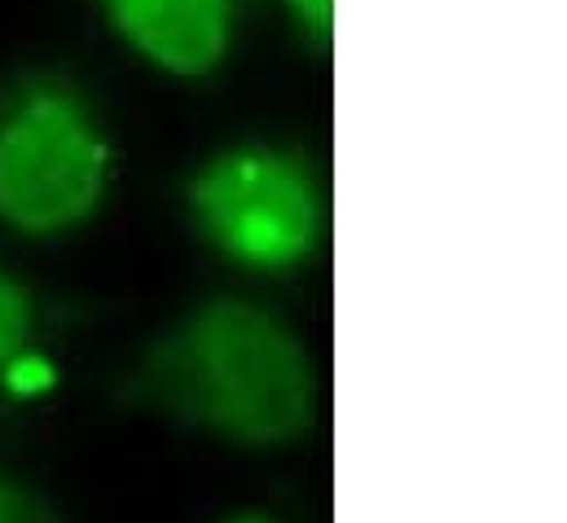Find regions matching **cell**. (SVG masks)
<instances>
[{"label": "cell", "mask_w": 567, "mask_h": 523, "mask_svg": "<svg viewBox=\"0 0 567 523\" xmlns=\"http://www.w3.org/2000/svg\"><path fill=\"white\" fill-rule=\"evenodd\" d=\"M128 396L181 427L274 449L312 427V361L278 312L212 299L145 348Z\"/></svg>", "instance_id": "6da1fadb"}, {"label": "cell", "mask_w": 567, "mask_h": 523, "mask_svg": "<svg viewBox=\"0 0 567 523\" xmlns=\"http://www.w3.org/2000/svg\"><path fill=\"white\" fill-rule=\"evenodd\" d=\"M0 523H62L58 511L31 493L27 484H13V480H0Z\"/></svg>", "instance_id": "8992f818"}, {"label": "cell", "mask_w": 567, "mask_h": 523, "mask_svg": "<svg viewBox=\"0 0 567 523\" xmlns=\"http://www.w3.org/2000/svg\"><path fill=\"white\" fill-rule=\"evenodd\" d=\"M229 523H278V520H265V515H238V520H229Z\"/></svg>", "instance_id": "ba28073f"}, {"label": "cell", "mask_w": 567, "mask_h": 523, "mask_svg": "<svg viewBox=\"0 0 567 523\" xmlns=\"http://www.w3.org/2000/svg\"><path fill=\"white\" fill-rule=\"evenodd\" d=\"M111 27L154 66L207 75L234 35V0H97Z\"/></svg>", "instance_id": "277c9868"}, {"label": "cell", "mask_w": 567, "mask_h": 523, "mask_svg": "<svg viewBox=\"0 0 567 523\" xmlns=\"http://www.w3.org/2000/svg\"><path fill=\"white\" fill-rule=\"evenodd\" d=\"M106 136L80 89L27 75L0 93V221L22 234H62L106 194Z\"/></svg>", "instance_id": "7a4b0ae2"}, {"label": "cell", "mask_w": 567, "mask_h": 523, "mask_svg": "<svg viewBox=\"0 0 567 523\" xmlns=\"http://www.w3.org/2000/svg\"><path fill=\"white\" fill-rule=\"evenodd\" d=\"M290 13L299 18V27L308 31V40H330L334 27V0H286Z\"/></svg>", "instance_id": "52a82bcc"}, {"label": "cell", "mask_w": 567, "mask_h": 523, "mask_svg": "<svg viewBox=\"0 0 567 523\" xmlns=\"http://www.w3.org/2000/svg\"><path fill=\"white\" fill-rule=\"evenodd\" d=\"M27 339H31V304L22 286L0 268V379L18 366Z\"/></svg>", "instance_id": "5b68a950"}, {"label": "cell", "mask_w": 567, "mask_h": 523, "mask_svg": "<svg viewBox=\"0 0 567 523\" xmlns=\"http://www.w3.org/2000/svg\"><path fill=\"white\" fill-rule=\"evenodd\" d=\"M189 212L216 252L251 268L299 264L326 225L312 172L265 145L216 154L189 181Z\"/></svg>", "instance_id": "3957f363"}]
</instances>
